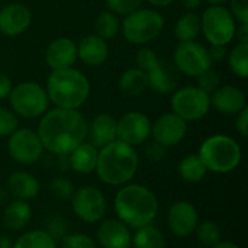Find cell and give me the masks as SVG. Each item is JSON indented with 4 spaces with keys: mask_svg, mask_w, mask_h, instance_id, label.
<instances>
[{
    "mask_svg": "<svg viewBox=\"0 0 248 248\" xmlns=\"http://www.w3.org/2000/svg\"><path fill=\"white\" fill-rule=\"evenodd\" d=\"M198 155L208 171L215 173H230L235 170L243 157L238 142L227 135H214L205 140Z\"/></svg>",
    "mask_w": 248,
    "mask_h": 248,
    "instance_id": "5b68a950",
    "label": "cell"
},
{
    "mask_svg": "<svg viewBox=\"0 0 248 248\" xmlns=\"http://www.w3.org/2000/svg\"><path fill=\"white\" fill-rule=\"evenodd\" d=\"M48 99L62 109H78L90 94V84L87 77L70 68L52 70L46 83Z\"/></svg>",
    "mask_w": 248,
    "mask_h": 248,
    "instance_id": "277c9868",
    "label": "cell"
},
{
    "mask_svg": "<svg viewBox=\"0 0 248 248\" xmlns=\"http://www.w3.org/2000/svg\"><path fill=\"white\" fill-rule=\"evenodd\" d=\"M12 81H10V78L6 76V74H3V73H0V99H6V97H9V94H10V92H12Z\"/></svg>",
    "mask_w": 248,
    "mask_h": 248,
    "instance_id": "f6af8a7d",
    "label": "cell"
},
{
    "mask_svg": "<svg viewBox=\"0 0 248 248\" xmlns=\"http://www.w3.org/2000/svg\"><path fill=\"white\" fill-rule=\"evenodd\" d=\"M0 248H13V241L10 237H0Z\"/></svg>",
    "mask_w": 248,
    "mask_h": 248,
    "instance_id": "681fc988",
    "label": "cell"
},
{
    "mask_svg": "<svg viewBox=\"0 0 248 248\" xmlns=\"http://www.w3.org/2000/svg\"><path fill=\"white\" fill-rule=\"evenodd\" d=\"M15 115L26 119L42 116L48 109V94L44 87L33 81H25L12 89L9 94Z\"/></svg>",
    "mask_w": 248,
    "mask_h": 248,
    "instance_id": "52a82bcc",
    "label": "cell"
},
{
    "mask_svg": "<svg viewBox=\"0 0 248 248\" xmlns=\"http://www.w3.org/2000/svg\"><path fill=\"white\" fill-rule=\"evenodd\" d=\"M193 234H196L198 241L206 247H214L215 244L221 241V230L212 221L199 222Z\"/></svg>",
    "mask_w": 248,
    "mask_h": 248,
    "instance_id": "1f68e13d",
    "label": "cell"
},
{
    "mask_svg": "<svg viewBox=\"0 0 248 248\" xmlns=\"http://www.w3.org/2000/svg\"><path fill=\"white\" fill-rule=\"evenodd\" d=\"M187 132V122L176 113L161 115L151 126V135L155 142L167 147L177 145L183 141Z\"/></svg>",
    "mask_w": 248,
    "mask_h": 248,
    "instance_id": "9a60e30c",
    "label": "cell"
},
{
    "mask_svg": "<svg viewBox=\"0 0 248 248\" xmlns=\"http://www.w3.org/2000/svg\"><path fill=\"white\" fill-rule=\"evenodd\" d=\"M148 78V87H151L154 92L160 94H167L176 90L179 83V70L176 65L158 61L157 65H154L150 71H147Z\"/></svg>",
    "mask_w": 248,
    "mask_h": 248,
    "instance_id": "d6986e66",
    "label": "cell"
},
{
    "mask_svg": "<svg viewBox=\"0 0 248 248\" xmlns=\"http://www.w3.org/2000/svg\"><path fill=\"white\" fill-rule=\"evenodd\" d=\"M32 22L26 6L12 3L0 9V32L6 36H17L25 32Z\"/></svg>",
    "mask_w": 248,
    "mask_h": 248,
    "instance_id": "e0dca14e",
    "label": "cell"
},
{
    "mask_svg": "<svg viewBox=\"0 0 248 248\" xmlns=\"http://www.w3.org/2000/svg\"><path fill=\"white\" fill-rule=\"evenodd\" d=\"M211 61H222L227 55V46L225 45H212L211 49H208Z\"/></svg>",
    "mask_w": 248,
    "mask_h": 248,
    "instance_id": "ee69618b",
    "label": "cell"
},
{
    "mask_svg": "<svg viewBox=\"0 0 248 248\" xmlns=\"http://www.w3.org/2000/svg\"><path fill=\"white\" fill-rule=\"evenodd\" d=\"M77 60V45L68 38L52 41L45 52V61L51 70L70 68Z\"/></svg>",
    "mask_w": 248,
    "mask_h": 248,
    "instance_id": "ac0fdd59",
    "label": "cell"
},
{
    "mask_svg": "<svg viewBox=\"0 0 248 248\" xmlns=\"http://www.w3.org/2000/svg\"><path fill=\"white\" fill-rule=\"evenodd\" d=\"M119 20L116 17V15L110 10H105L102 12L94 23V29H96V35L103 38V39H112L118 35L119 32Z\"/></svg>",
    "mask_w": 248,
    "mask_h": 248,
    "instance_id": "4dcf8cb0",
    "label": "cell"
},
{
    "mask_svg": "<svg viewBox=\"0 0 248 248\" xmlns=\"http://www.w3.org/2000/svg\"><path fill=\"white\" fill-rule=\"evenodd\" d=\"M131 246L134 248H166V237L160 228L148 224L135 231Z\"/></svg>",
    "mask_w": 248,
    "mask_h": 248,
    "instance_id": "4316f807",
    "label": "cell"
},
{
    "mask_svg": "<svg viewBox=\"0 0 248 248\" xmlns=\"http://www.w3.org/2000/svg\"><path fill=\"white\" fill-rule=\"evenodd\" d=\"M7 150L12 160L22 166H31L41 158L44 147L36 132L22 128L10 134Z\"/></svg>",
    "mask_w": 248,
    "mask_h": 248,
    "instance_id": "7c38bea8",
    "label": "cell"
},
{
    "mask_svg": "<svg viewBox=\"0 0 248 248\" xmlns=\"http://www.w3.org/2000/svg\"><path fill=\"white\" fill-rule=\"evenodd\" d=\"M235 31L240 44H248V23H241V26Z\"/></svg>",
    "mask_w": 248,
    "mask_h": 248,
    "instance_id": "bcb514c9",
    "label": "cell"
},
{
    "mask_svg": "<svg viewBox=\"0 0 248 248\" xmlns=\"http://www.w3.org/2000/svg\"><path fill=\"white\" fill-rule=\"evenodd\" d=\"M237 129L246 138L248 135V108L246 106L240 113H237Z\"/></svg>",
    "mask_w": 248,
    "mask_h": 248,
    "instance_id": "7bdbcfd3",
    "label": "cell"
},
{
    "mask_svg": "<svg viewBox=\"0 0 248 248\" xmlns=\"http://www.w3.org/2000/svg\"><path fill=\"white\" fill-rule=\"evenodd\" d=\"M106 4L115 15H129L140 9L142 0H106Z\"/></svg>",
    "mask_w": 248,
    "mask_h": 248,
    "instance_id": "8d00e7d4",
    "label": "cell"
},
{
    "mask_svg": "<svg viewBox=\"0 0 248 248\" xmlns=\"http://www.w3.org/2000/svg\"><path fill=\"white\" fill-rule=\"evenodd\" d=\"M73 212L86 224H96L105 218L108 202L103 192L94 186H83L71 198Z\"/></svg>",
    "mask_w": 248,
    "mask_h": 248,
    "instance_id": "30bf717a",
    "label": "cell"
},
{
    "mask_svg": "<svg viewBox=\"0 0 248 248\" xmlns=\"http://www.w3.org/2000/svg\"><path fill=\"white\" fill-rule=\"evenodd\" d=\"M61 248H96V243L87 234L73 232L61 240Z\"/></svg>",
    "mask_w": 248,
    "mask_h": 248,
    "instance_id": "836d02e7",
    "label": "cell"
},
{
    "mask_svg": "<svg viewBox=\"0 0 248 248\" xmlns=\"http://www.w3.org/2000/svg\"><path fill=\"white\" fill-rule=\"evenodd\" d=\"M208 173L206 166L198 154L186 155L179 164V174L187 183H199Z\"/></svg>",
    "mask_w": 248,
    "mask_h": 248,
    "instance_id": "83f0119b",
    "label": "cell"
},
{
    "mask_svg": "<svg viewBox=\"0 0 248 248\" xmlns=\"http://www.w3.org/2000/svg\"><path fill=\"white\" fill-rule=\"evenodd\" d=\"M13 248H58V246L46 231L32 230L22 234L13 243Z\"/></svg>",
    "mask_w": 248,
    "mask_h": 248,
    "instance_id": "f1b7e54d",
    "label": "cell"
},
{
    "mask_svg": "<svg viewBox=\"0 0 248 248\" xmlns=\"http://www.w3.org/2000/svg\"><path fill=\"white\" fill-rule=\"evenodd\" d=\"M49 189L52 192V195L58 199H62V201H67L70 198H73L74 195V186L73 183L65 179V177H57L51 182L49 185Z\"/></svg>",
    "mask_w": 248,
    "mask_h": 248,
    "instance_id": "e575fe53",
    "label": "cell"
},
{
    "mask_svg": "<svg viewBox=\"0 0 248 248\" xmlns=\"http://www.w3.org/2000/svg\"><path fill=\"white\" fill-rule=\"evenodd\" d=\"M160 61L158 55L150 48H141L137 54V65L142 71H150Z\"/></svg>",
    "mask_w": 248,
    "mask_h": 248,
    "instance_id": "f35d334b",
    "label": "cell"
},
{
    "mask_svg": "<svg viewBox=\"0 0 248 248\" xmlns=\"http://www.w3.org/2000/svg\"><path fill=\"white\" fill-rule=\"evenodd\" d=\"M201 31L211 45H227L235 35V22L228 9L212 6L201 19Z\"/></svg>",
    "mask_w": 248,
    "mask_h": 248,
    "instance_id": "ba28073f",
    "label": "cell"
},
{
    "mask_svg": "<svg viewBox=\"0 0 248 248\" xmlns=\"http://www.w3.org/2000/svg\"><path fill=\"white\" fill-rule=\"evenodd\" d=\"M97 155H99V148L84 141L68 154L67 161L74 171L80 174H89L96 170Z\"/></svg>",
    "mask_w": 248,
    "mask_h": 248,
    "instance_id": "cb8c5ba5",
    "label": "cell"
},
{
    "mask_svg": "<svg viewBox=\"0 0 248 248\" xmlns=\"http://www.w3.org/2000/svg\"><path fill=\"white\" fill-rule=\"evenodd\" d=\"M9 193L19 201H31L39 195L41 186L38 179L28 171H15L7 179Z\"/></svg>",
    "mask_w": 248,
    "mask_h": 248,
    "instance_id": "603a6c76",
    "label": "cell"
},
{
    "mask_svg": "<svg viewBox=\"0 0 248 248\" xmlns=\"http://www.w3.org/2000/svg\"><path fill=\"white\" fill-rule=\"evenodd\" d=\"M166 153H167V148L158 142H151L147 145L145 148V155H147V160L157 164V163H161L166 157Z\"/></svg>",
    "mask_w": 248,
    "mask_h": 248,
    "instance_id": "ab89813d",
    "label": "cell"
},
{
    "mask_svg": "<svg viewBox=\"0 0 248 248\" xmlns=\"http://www.w3.org/2000/svg\"><path fill=\"white\" fill-rule=\"evenodd\" d=\"M147 87H148L147 73L140 68H129L119 78L121 92L131 97H137L142 94Z\"/></svg>",
    "mask_w": 248,
    "mask_h": 248,
    "instance_id": "484cf974",
    "label": "cell"
},
{
    "mask_svg": "<svg viewBox=\"0 0 248 248\" xmlns=\"http://www.w3.org/2000/svg\"><path fill=\"white\" fill-rule=\"evenodd\" d=\"M199 224V215L193 203L179 201L171 205L167 214V225L173 235L177 238L190 237Z\"/></svg>",
    "mask_w": 248,
    "mask_h": 248,
    "instance_id": "5bb4252c",
    "label": "cell"
},
{
    "mask_svg": "<svg viewBox=\"0 0 248 248\" xmlns=\"http://www.w3.org/2000/svg\"><path fill=\"white\" fill-rule=\"evenodd\" d=\"M173 113L186 122L199 121L206 116L211 109V96L199 87H183L171 97Z\"/></svg>",
    "mask_w": 248,
    "mask_h": 248,
    "instance_id": "9c48e42d",
    "label": "cell"
},
{
    "mask_svg": "<svg viewBox=\"0 0 248 248\" xmlns=\"http://www.w3.org/2000/svg\"><path fill=\"white\" fill-rule=\"evenodd\" d=\"M97 243L102 248H131V228L119 219L103 221L96 231Z\"/></svg>",
    "mask_w": 248,
    "mask_h": 248,
    "instance_id": "2e32d148",
    "label": "cell"
},
{
    "mask_svg": "<svg viewBox=\"0 0 248 248\" xmlns=\"http://www.w3.org/2000/svg\"><path fill=\"white\" fill-rule=\"evenodd\" d=\"M211 248H241L240 246H237L235 243H231V241H219L218 244H215L214 247Z\"/></svg>",
    "mask_w": 248,
    "mask_h": 248,
    "instance_id": "c3c4849f",
    "label": "cell"
},
{
    "mask_svg": "<svg viewBox=\"0 0 248 248\" xmlns=\"http://www.w3.org/2000/svg\"><path fill=\"white\" fill-rule=\"evenodd\" d=\"M138 170V155L134 147L116 140L103 148L97 155L96 173L109 186L126 185Z\"/></svg>",
    "mask_w": 248,
    "mask_h": 248,
    "instance_id": "3957f363",
    "label": "cell"
},
{
    "mask_svg": "<svg viewBox=\"0 0 248 248\" xmlns=\"http://www.w3.org/2000/svg\"><path fill=\"white\" fill-rule=\"evenodd\" d=\"M199 33H201V17L196 13H186L177 20L174 26V35L180 42L195 41Z\"/></svg>",
    "mask_w": 248,
    "mask_h": 248,
    "instance_id": "f546056e",
    "label": "cell"
},
{
    "mask_svg": "<svg viewBox=\"0 0 248 248\" xmlns=\"http://www.w3.org/2000/svg\"><path fill=\"white\" fill-rule=\"evenodd\" d=\"M211 106H214L222 115H237L247 106L246 94L232 86L218 87L212 92Z\"/></svg>",
    "mask_w": 248,
    "mask_h": 248,
    "instance_id": "ffe728a7",
    "label": "cell"
},
{
    "mask_svg": "<svg viewBox=\"0 0 248 248\" xmlns=\"http://www.w3.org/2000/svg\"><path fill=\"white\" fill-rule=\"evenodd\" d=\"M87 122L77 109L55 108L46 112L38 126L42 147L55 155H68L87 137Z\"/></svg>",
    "mask_w": 248,
    "mask_h": 248,
    "instance_id": "6da1fadb",
    "label": "cell"
},
{
    "mask_svg": "<svg viewBox=\"0 0 248 248\" xmlns=\"http://www.w3.org/2000/svg\"><path fill=\"white\" fill-rule=\"evenodd\" d=\"M208 3H211V4H214V6H221L222 3H225L227 0H206Z\"/></svg>",
    "mask_w": 248,
    "mask_h": 248,
    "instance_id": "816d5d0a",
    "label": "cell"
},
{
    "mask_svg": "<svg viewBox=\"0 0 248 248\" xmlns=\"http://www.w3.org/2000/svg\"><path fill=\"white\" fill-rule=\"evenodd\" d=\"M231 10L240 23H248V0H231Z\"/></svg>",
    "mask_w": 248,
    "mask_h": 248,
    "instance_id": "60d3db41",
    "label": "cell"
},
{
    "mask_svg": "<svg viewBox=\"0 0 248 248\" xmlns=\"http://www.w3.org/2000/svg\"><path fill=\"white\" fill-rule=\"evenodd\" d=\"M219 83H221V77L212 68H208L201 76H198V87L208 94L217 90L219 87Z\"/></svg>",
    "mask_w": 248,
    "mask_h": 248,
    "instance_id": "d590c367",
    "label": "cell"
},
{
    "mask_svg": "<svg viewBox=\"0 0 248 248\" xmlns=\"http://www.w3.org/2000/svg\"><path fill=\"white\" fill-rule=\"evenodd\" d=\"M55 241L62 240L67 235V227L61 219H52L48 225V230H45Z\"/></svg>",
    "mask_w": 248,
    "mask_h": 248,
    "instance_id": "b9f144b4",
    "label": "cell"
},
{
    "mask_svg": "<svg viewBox=\"0 0 248 248\" xmlns=\"http://www.w3.org/2000/svg\"><path fill=\"white\" fill-rule=\"evenodd\" d=\"M174 65L176 68L190 77H198L208 68H211L212 61L208 49L195 41L180 42L174 51Z\"/></svg>",
    "mask_w": 248,
    "mask_h": 248,
    "instance_id": "8fae6325",
    "label": "cell"
},
{
    "mask_svg": "<svg viewBox=\"0 0 248 248\" xmlns=\"http://www.w3.org/2000/svg\"><path fill=\"white\" fill-rule=\"evenodd\" d=\"M163 16L151 9H137L126 15L122 22V33L126 41L132 44H147L155 39L163 31Z\"/></svg>",
    "mask_w": 248,
    "mask_h": 248,
    "instance_id": "8992f818",
    "label": "cell"
},
{
    "mask_svg": "<svg viewBox=\"0 0 248 248\" xmlns=\"http://www.w3.org/2000/svg\"><path fill=\"white\" fill-rule=\"evenodd\" d=\"M77 57L87 65H100L109 57V46L106 39L97 35L84 36L77 45Z\"/></svg>",
    "mask_w": 248,
    "mask_h": 248,
    "instance_id": "44dd1931",
    "label": "cell"
},
{
    "mask_svg": "<svg viewBox=\"0 0 248 248\" xmlns=\"http://www.w3.org/2000/svg\"><path fill=\"white\" fill-rule=\"evenodd\" d=\"M87 135L90 138V144L96 148H103L105 145L118 140L116 134V121L113 116L108 113L97 115L90 126H87Z\"/></svg>",
    "mask_w": 248,
    "mask_h": 248,
    "instance_id": "7402d4cb",
    "label": "cell"
},
{
    "mask_svg": "<svg viewBox=\"0 0 248 248\" xmlns=\"http://www.w3.org/2000/svg\"><path fill=\"white\" fill-rule=\"evenodd\" d=\"M230 67L241 78L248 76V44H238L230 54Z\"/></svg>",
    "mask_w": 248,
    "mask_h": 248,
    "instance_id": "d6a6232c",
    "label": "cell"
},
{
    "mask_svg": "<svg viewBox=\"0 0 248 248\" xmlns=\"http://www.w3.org/2000/svg\"><path fill=\"white\" fill-rule=\"evenodd\" d=\"M16 129H17L16 115L12 110L0 106V137H7Z\"/></svg>",
    "mask_w": 248,
    "mask_h": 248,
    "instance_id": "74e56055",
    "label": "cell"
},
{
    "mask_svg": "<svg viewBox=\"0 0 248 248\" xmlns=\"http://www.w3.org/2000/svg\"><path fill=\"white\" fill-rule=\"evenodd\" d=\"M180 3H182L187 10H193V9L199 7V4L202 3V0H180Z\"/></svg>",
    "mask_w": 248,
    "mask_h": 248,
    "instance_id": "7dc6e473",
    "label": "cell"
},
{
    "mask_svg": "<svg viewBox=\"0 0 248 248\" xmlns=\"http://www.w3.org/2000/svg\"><path fill=\"white\" fill-rule=\"evenodd\" d=\"M32 218V208L26 201L15 199L4 208L3 224L10 231H22Z\"/></svg>",
    "mask_w": 248,
    "mask_h": 248,
    "instance_id": "d4e9b609",
    "label": "cell"
},
{
    "mask_svg": "<svg viewBox=\"0 0 248 248\" xmlns=\"http://www.w3.org/2000/svg\"><path fill=\"white\" fill-rule=\"evenodd\" d=\"M151 4H154V6H160V7H164V6H169V4H171L174 0H148Z\"/></svg>",
    "mask_w": 248,
    "mask_h": 248,
    "instance_id": "f907efd6",
    "label": "cell"
},
{
    "mask_svg": "<svg viewBox=\"0 0 248 248\" xmlns=\"http://www.w3.org/2000/svg\"><path fill=\"white\" fill-rule=\"evenodd\" d=\"M116 134L119 141L131 147L141 145L151 134V122L141 112H128L116 121Z\"/></svg>",
    "mask_w": 248,
    "mask_h": 248,
    "instance_id": "4fadbf2b",
    "label": "cell"
},
{
    "mask_svg": "<svg viewBox=\"0 0 248 248\" xmlns=\"http://www.w3.org/2000/svg\"><path fill=\"white\" fill-rule=\"evenodd\" d=\"M113 208L119 221L129 228L138 230L153 224L158 214V201L148 187L126 185L116 193Z\"/></svg>",
    "mask_w": 248,
    "mask_h": 248,
    "instance_id": "7a4b0ae2",
    "label": "cell"
}]
</instances>
